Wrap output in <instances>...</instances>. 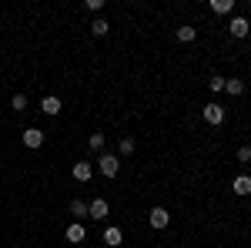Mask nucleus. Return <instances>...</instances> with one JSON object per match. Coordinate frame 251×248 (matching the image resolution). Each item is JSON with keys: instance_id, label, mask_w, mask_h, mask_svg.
I'll use <instances>...</instances> for the list:
<instances>
[{"instance_id": "nucleus-1", "label": "nucleus", "mask_w": 251, "mask_h": 248, "mask_svg": "<svg viewBox=\"0 0 251 248\" xmlns=\"http://www.w3.org/2000/svg\"><path fill=\"white\" fill-rule=\"evenodd\" d=\"M117 168H121V161H117L114 154H100V158H97V171L104 174V178H114Z\"/></svg>"}, {"instance_id": "nucleus-2", "label": "nucleus", "mask_w": 251, "mask_h": 248, "mask_svg": "<svg viewBox=\"0 0 251 248\" xmlns=\"http://www.w3.org/2000/svg\"><path fill=\"white\" fill-rule=\"evenodd\" d=\"M148 221H151V228H168V221H171V215H168V211L164 208H151V215H148Z\"/></svg>"}, {"instance_id": "nucleus-3", "label": "nucleus", "mask_w": 251, "mask_h": 248, "mask_svg": "<svg viewBox=\"0 0 251 248\" xmlns=\"http://www.w3.org/2000/svg\"><path fill=\"white\" fill-rule=\"evenodd\" d=\"M204 121L218 128V124L225 121V108H221V104H208V108H204Z\"/></svg>"}, {"instance_id": "nucleus-4", "label": "nucleus", "mask_w": 251, "mask_h": 248, "mask_svg": "<svg viewBox=\"0 0 251 248\" xmlns=\"http://www.w3.org/2000/svg\"><path fill=\"white\" fill-rule=\"evenodd\" d=\"M24 144H27V148H40V144H44V131H40V128H27V131H24Z\"/></svg>"}, {"instance_id": "nucleus-5", "label": "nucleus", "mask_w": 251, "mask_h": 248, "mask_svg": "<svg viewBox=\"0 0 251 248\" xmlns=\"http://www.w3.org/2000/svg\"><path fill=\"white\" fill-rule=\"evenodd\" d=\"M231 191H234V194H241V198L251 194V178H248V174H238V178L231 181Z\"/></svg>"}, {"instance_id": "nucleus-6", "label": "nucleus", "mask_w": 251, "mask_h": 248, "mask_svg": "<svg viewBox=\"0 0 251 248\" xmlns=\"http://www.w3.org/2000/svg\"><path fill=\"white\" fill-rule=\"evenodd\" d=\"M71 174H74L77 181H91V174H94V168H91L87 161H77V165L71 168Z\"/></svg>"}, {"instance_id": "nucleus-7", "label": "nucleus", "mask_w": 251, "mask_h": 248, "mask_svg": "<svg viewBox=\"0 0 251 248\" xmlns=\"http://www.w3.org/2000/svg\"><path fill=\"white\" fill-rule=\"evenodd\" d=\"M228 30H231L234 37H245V34H248V30H251V24H248V20H245V17H234L231 24H228Z\"/></svg>"}, {"instance_id": "nucleus-8", "label": "nucleus", "mask_w": 251, "mask_h": 248, "mask_svg": "<svg viewBox=\"0 0 251 248\" xmlns=\"http://www.w3.org/2000/svg\"><path fill=\"white\" fill-rule=\"evenodd\" d=\"M91 218H97V221L107 218V201H104V198H94V201H91Z\"/></svg>"}, {"instance_id": "nucleus-9", "label": "nucleus", "mask_w": 251, "mask_h": 248, "mask_svg": "<svg viewBox=\"0 0 251 248\" xmlns=\"http://www.w3.org/2000/svg\"><path fill=\"white\" fill-rule=\"evenodd\" d=\"M40 111H44V114H60V97H44V104H40Z\"/></svg>"}, {"instance_id": "nucleus-10", "label": "nucleus", "mask_w": 251, "mask_h": 248, "mask_svg": "<svg viewBox=\"0 0 251 248\" xmlns=\"http://www.w3.org/2000/svg\"><path fill=\"white\" fill-rule=\"evenodd\" d=\"M71 215L84 218V215H91V205H87V201H80V198H74V201H71Z\"/></svg>"}, {"instance_id": "nucleus-11", "label": "nucleus", "mask_w": 251, "mask_h": 248, "mask_svg": "<svg viewBox=\"0 0 251 248\" xmlns=\"http://www.w3.org/2000/svg\"><path fill=\"white\" fill-rule=\"evenodd\" d=\"M84 238H87L84 225H71V228H67V242H84Z\"/></svg>"}, {"instance_id": "nucleus-12", "label": "nucleus", "mask_w": 251, "mask_h": 248, "mask_svg": "<svg viewBox=\"0 0 251 248\" xmlns=\"http://www.w3.org/2000/svg\"><path fill=\"white\" fill-rule=\"evenodd\" d=\"M194 37H198V30H194V27H177V40H181V44H191Z\"/></svg>"}, {"instance_id": "nucleus-13", "label": "nucleus", "mask_w": 251, "mask_h": 248, "mask_svg": "<svg viewBox=\"0 0 251 248\" xmlns=\"http://www.w3.org/2000/svg\"><path fill=\"white\" fill-rule=\"evenodd\" d=\"M231 7H234L231 0H211V10H214V14H231Z\"/></svg>"}, {"instance_id": "nucleus-14", "label": "nucleus", "mask_w": 251, "mask_h": 248, "mask_svg": "<svg viewBox=\"0 0 251 248\" xmlns=\"http://www.w3.org/2000/svg\"><path fill=\"white\" fill-rule=\"evenodd\" d=\"M104 242H107L111 248H117V245H121V228H107V231H104Z\"/></svg>"}, {"instance_id": "nucleus-15", "label": "nucleus", "mask_w": 251, "mask_h": 248, "mask_svg": "<svg viewBox=\"0 0 251 248\" xmlns=\"http://www.w3.org/2000/svg\"><path fill=\"white\" fill-rule=\"evenodd\" d=\"M91 34H94V37H104V34H107V20L97 17L94 24H91Z\"/></svg>"}, {"instance_id": "nucleus-16", "label": "nucleus", "mask_w": 251, "mask_h": 248, "mask_svg": "<svg viewBox=\"0 0 251 248\" xmlns=\"http://www.w3.org/2000/svg\"><path fill=\"white\" fill-rule=\"evenodd\" d=\"M225 91H228L231 97H238L241 91H245V84H241V81H225Z\"/></svg>"}, {"instance_id": "nucleus-17", "label": "nucleus", "mask_w": 251, "mask_h": 248, "mask_svg": "<svg viewBox=\"0 0 251 248\" xmlns=\"http://www.w3.org/2000/svg\"><path fill=\"white\" fill-rule=\"evenodd\" d=\"M10 108H14V111H27V97H24V94H14Z\"/></svg>"}, {"instance_id": "nucleus-18", "label": "nucleus", "mask_w": 251, "mask_h": 248, "mask_svg": "<svg viewBox=\"0 0 251 248\" xmlns=\"http://www.w3.org/2000/svg\"><path fill=\"white\" fill-rule=\"evenodd\" d=\"M208 87H211L214 94H218V91H225V77H218V74H214L211 81H208Z\"/></svg>"}, {"instance_id": "nucleus-19", "label": "nucleus", "mask_w": 251, "mask_h": 248, "mask_svg": "<svg viewBox=\"0 0 251 248\" xmlns=\"http://www.w3.org/2000/svg\"><path fill=\"white\" fill-rule=\"evenodd\" d=\"M134 151V138H121V154H131Z\"/></svg>"}, {"instance_id": "nucleus-20", "label": "nucleus", "mask_w": 251, "mask_h": 248, "mask_svg": "<svg viewBox=\"0 0 251 248\" xmlns=\"http://www.w3.org/2000/svg\"><path fill=\"white\" fill-rule=\"evenodd\" d=\"M104 148V134H91V151H100Z\"/></svg>"}, {"instance_id": "nucleus-21", "label": "nucleus", "mask_w": 251, "mask_h": 248, "mask_svg": "<svg viewBox=\"0 0 251 248\" xmlns=\"http://www.w3.org/2000/svg\"><path fill=\"white\" fill-rule=\"evenodd\" d=\"M238 161H251V144H241L238 148Z\"/></svg>"}]
</instances>
